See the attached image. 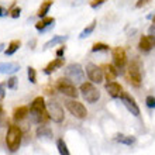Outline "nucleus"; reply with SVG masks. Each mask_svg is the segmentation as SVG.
I'll use <instances>...</instances> for the list:
<instances>
[{
  "mask_svg": "<svg viewBox=\"0 0 155 155\" xmlns=\"http://www.w3.org/2000/svg\"><path fill=\"white\" fill-rule=\"evenodd\" d=\"M52 0H45L44 3L41 4V7L38 8V13L37 16L40 17V18H44V17H47V13L49 12V8H51V6H52Z\"/></svg>",
  "mask_w": 155,
  "mask_h": 155,
  "instance_id": "22",
  "label": "nucleus"
},
{
  "mask_svg": "<svg viewBox=\"0 0 155 155\" xmlns=\"http://www.w3.org/2000/svg\"><path fill=\"white\" fill-rule=\"evenodd\" d=\"M35 133L38 138H52V130L48 126H40Z\"/></svg>",
  "mask_w": 155,
  "mask_h": 155,
  "instance_id": "20",
  "label": "nucleus"
},
{
  "mask_svg": "<svg viewBox=\"0 0 155 155\" xmlns=\"http://www.w3.org/2000/svg\"><path fill=\"white\" fill-rule=\"evenodd\" d=\"M64 54H65V47L58 48V51H57V57L58 58H62V57H64Z\"/></svg>",
  "mask_w": 155,
  "mask_h": 155,
  "instance_id": "33",
  "label": "nucleus"
},
{
  "mask_svg": "<svg viewBox=\"0 0 155 155\" xmlns=\"http://www.w3.org/2000/svg\"><path fill=\"white\" fill-rule=\"evenodd\" d=\"M86 75L89 78V81L92 83H102L103 79H104V75H103V69L102 68H99L97 65H94V64H87L86 65Z\"/></svg>",
  "mask_w": 155,
  "mask_h": 155,
  "instance_id": "9",
  "label": "nucleus"
},
{
  "mask_svg": "<svg viewBox=\"0 0 155 155\" xmlns=\"http://www.w3.org/2000/svg\"><path fill=\"white\" fill-rule=\"evenodd\" d=\"M7 14H8L7 10H6L4 7H2V6H0V17H4V16H7Z\"/></svg>",
  "mask_w": 155,
  "mask_h": 155,
  "instance_id": "35",
  "label": "nucleus"
},
{
  "mask_svg": "<svg viewBox=\"0 0 155 155\" xmlns=\"http://www.w3.org/2000/svg\"><path fill=\"white\" fill-rule=\"evenodd\" d=\"M30 117H31V121L37 123V124H45L51 120L47 111V103L42 96H38L33 100L30 106Z\"/></svg>",
  "mask_w": 155,
  "mask_h": 155,
  "instance_id": "1",
  "label": "nucleus"
},
{
  "mask_svg": "<svg viewBox=\"0 0 155 155\" xmlns=\"http://www.w3.org/2000/svg\"><path fill=\"white\" fill-rule=\"evenodd\" d=\"M55 87H57L58 92H61L62 94H65L66 97L71 99H76L79 92H78L76 86L72 81H69L68 78H59L55 83Z\"/></svg>",
  "mask_w": 155,
  "mask_h": 155,
  "instance_id": "3",
  "label": "nucleus"
},
{
  "mask_svg": "<svg viewBox=\"0 0 155 155\" xmlns=\"http://www.w3.org/2000/svg\"><path fill=\"white\" fill-rule=\"evenodd\" d=\"M121 102H123V104L127 107V110L130 111L133 116H135V117H138L140 116V107H138V104L135 103V99L131 96V94H128V93H123V96H121Z\"/></svg>",
  "mask_w": 155,
  "mask_h": 155,
  "instance_id": "11",
  "label": "nucleus"
},
{
  "mask_svg": "<svg viewBox=\"0 0 155 155\" xmlns=\"http://www.w3.org/2000/svg\"><path fill=\"white\" fill-rule=\"evenodd\" d=\"M47 111H48L49 117L54 123H62L64 118H65V114H64V109L57 100H49L47 103Z\"/></svg>",
  "mask_w": 155,
  "mask_h": 155,
  "instance_id": "7",
  "label": "nucleus"
},
{
  "mask_svg": "<svg viewBox=\"0 0 155 155\" xmlns=\"http://www.w3.org/2000/svg\"><path fill=\"white\" fill-rule=\"evenodd\" d=\"M4 47H6V45H4V44H0V52H2V51H3V49H4Z\"/></svg>",
  "mask_w": 155,
  "mask_h": 155,
  "instance_id": "38",
  "label": "nucleus"
},
{
  "mask_svg": "<svg viewBox=\"0 0 155 155\" xmlns=\"http://www.w3.org/2000/svg\"><path fill=\"white\" fill-rule=\"evenodd\" d=\"M21 138H23V131L18 126H12L8 127L7 134H6V145H7L8 151L16 152L21 145Z\"/></svg>",
  "mask_w": 155,
  "mask_h": 155,
  "instance_id": "2",
  "label": "nucleus"
},
{
  "mask_svg": "<svg viewBox=\"0 0 155 155\" xmlns=\"http://www.w3.org/2000/svg\"><path fill=\"white\" fill-rule=\"evenodd\" d=\"M20 13H21V8L16 7V8H13L12 10V14H10V16H12L13 18H18V17H20Z\"/></svg>",
  "mask_w": 155,
  "mask_h": 155,
  "instance_id": "31",
  "label": "nucleus"
},
{
  "mask_svg": "<svg viewBox=\"0 0 155 155\" xmlns=\"http://www.w3.org/2000/svg\"><path fill=\"white\" fill-rule=\"evenodd\" d=\"M81 94L87 103H96L100 99V92L93 86L92 82H83L81 83Z\"/></svg>",
  "mask_w": 155,
  "mask_h": 155,
  "instance_id": "5",
  "label": "nucleus"
},
{
  "mask_svg": "<svg viewBox=\"0 0 155 155\" xmlns=\"http://www.w3.org/2000/svg\"><path fill=\"white\" fill-rule=\"evenodd\" d=\"M6 83H2V85H0V99H4V89H6Z\"/></svg>",
  "mask_w": 155,
  "mask_h": 155,
  "instance_id": "34",
  "label": "nucleus"
},
{
  "mask_svg": "<svg viewBox=\"0 0 155 155\" xmlns=\"http://www.w3.org/2000/svg\"><path fill=\"white\" fill-rule=\"evenodd\" d=\"M65 76L74 83H83L85 81V69L81 64H69L65 68Z\"/></svg>",
  "mask_w": 155,
  "mask_h": 155,
  "instance_id": "4",
  "label": "nucleus"
},
{
  "mask_svg": "<svg viewBox=\"0 0 155 155\" xmlns=\"http://www.w3.org/2000/svg\"><path fill=\"white\" fill-rule=\"evenodd\" d=\"M20 71V65L16 62H2L0 64V74L3 75H13Z\"/></svg>",
  "mask_w": 155,
  "mask_h": 155,
  "instance_id": "14",
  "label": "nucleus"
},
{
  "mask_svg": "<svg viewBox=\"0 0 155 155\" xmlns=\"http://www.w3.org/2000/svg\"><path fill=\"white\" fill-rule=\"evenodd\" d=\"M145 104H147L150 109H155V97L154 96H147V99H145Z\"/></svg>",
  "mask_w": 155,
  "mask_h": 155,
  "instance_id": "29",
  "label": "nucleus"
},
{
  "mask_svg": "<svg viewBox=\"0 0 155 155\" xmlns=\"http://www.w3.org/2000/svg\"><path fill=\"white\" fill-rule=\"evenodd\" d=\"M20 45H21V42L18 40H13L12 42L7 45V49L4 51V52H6V55H13V54L16 52L17 49L20 48Z\"/></svg>",
  "mask_w": 155,
  "mask_h": 155,
  "instance_id": "23",
  "label": "nucleus"
},
{
  "mask_svg": "<svg viewBox=\"0 0 155 155\" xmlns=\"http://www.w3.org/2000/svg\"><path fill=\"white\" fill-rule=\"evenodd\" d=\"M110 49V47L107 44H103V42H96V44H93V47H92V51L93 52H100V51H109Z\"/></svg>",
  "mask_w": 155,
  "mask_h": 155,
  "instance_id": "26",
  "label": "nucleus"
},
{
  "mask_svg": "<svg viewBox=\"0 0 155 155\" xmlns=\"http://www.w3.org/2000/svg\"><path fill=\"white\" fill-rule=\"evenodd\" d=\"M150 2H151V0H138V2L135 3V7H137V8H141V7H144L145 4L150 3Z\"/></svg>",
  "mask_w": 155,
  "mask_h": 155,
  "instance_id": "32",
  "label": "nucleus"
},
{
  "mask_svg": "<svg viewBox=\"0 0 155 155\" xmlns=\"http://www.w3.org/2000/svg\"><path fill=\"white\" fill-rule=\"evenodd\" d=\"M104 89L107 90V93L110 94L113 99H121L123 93H124V89L120 83H117L116 81H111V82H107L104 85Z\"/></svg>",
  "mask_w": 155,
  "mask_h": 155,
  "instance_id": "12",
  "label": "nucleus"
},
{
  "mask_svg": "<svg viewBox=\"0 0 155 155\" xmlns=\"http://www.w3.org/2000/svg\"><path fill=\"white\" fill-rule=\"evenodd\" d=\"M103 75H104V78H106L107 82H111L114 81L116 78L120 75V72H118V69L116 68L114 65H110V64H106V65H103Z\"/></svg>",
  "mask_w": 155,
  "mask_h": 155,
  "instance_id": "15",
  "label": "nucleus"
},
{
  "mask_svg": "<svg viewBox=\"0 0 155 155\" xmlns=\"http://www.w3.org/2000/svg\"><path fill=\"white\" fill-rule=\"evenodd\" d=\"M28 113H30V107L28 106H20L13 111V118H14L16 121H21V120H24V118L27 117Z\"/></svg>",
  "mask_w": 155,
  "mask_h": 155,
  "instance_id": "16",
  "label": "nucleus"
},
{
  "mask_svg": "<svg viewBox=\"0 0 155 155\" xmlns=\"http://www.w3.org/2000/svg\"><path fill=\"white\" fill-rule=\"evenodd\" d=\"M62 66H64V58H57V59H54L52 62H49L48 65H47V68L44 69V72L47 75H49V74H52L54 71L62 68Z\"/></svg>",
  "mask_w": 155,
  "mask_h": 155,
  "instance_id": "17",
  "label": "nucleus"
},
{
  "mask_svg": "<svg viewBox=\"0 0 155 155\" xmlns=\"http://www.w3.org/2000/svg\"><path fill=\"white\" fill-rule=\"evenodd\" d=\"M66 40H68V37H66V35H55V37L51 38L48 42H45L44 49H48V48H51V47H55V45L61 44V42H65Z\"/></svg>",
  "mask_w": 155,
  "mask_h": 155,
  "instance_id": "21",
  "label": "nucleus"
},
{
  "mask_svg": "<svg viewBox=\"0 0 155 155\" xmlns=\"http://www.w3.org/2000/svg\"><path fill=\"white\" fill-rule=\"evenodd\" d=\"M152 24H155V17H154V20H152Z\"/></svg>",
  "mask_w": 155,
  "mask_h": 155,
  "instance_id": "39",
  "label": "nucleus"
},
{
  "mask_svg": "<svg viewBox=\"0 0 155 155\" xmlns=\"http://www.w3.org/2000/svg\"><path fill=\"white\" fill-rule=\"evenodd\" d=\"M116 141L120 144H124V145H133L135 144L137 138L133 137V135H124V134H117L116 135Z\"/></svg>",
  "mask_w": 155,
  "mask_h": 155,
  "instance_id": "19",
  "label": "nucleus"
},
{
  "mask_svg": "<svg viewBox=\"0 0 155 155\" xmlns=\"http://www.w3.org/2000/svg\"><path fill=\"white\" fill-rule=\"evenodd\" d=\"M128 81L135 87L141 86V64L138 59H134L128 66Z\"/></svg>",
  "mask_w": 155,
  "mask_h": 155,
  "instance_id": "8",
  "label": "nucleus"
},
{
  "mask_svg": "<svg viewBox=\"0 0 155 155\" xmlns=\"http://www.w3.org/2000/svg\"><path fill=\"white\" fill-rule=\"evenodd\" d=\"M104 2H106V0H93V2L90 3V7H92V8H97V7H100Z\"/></svg>",
  "mask_w": 155,
  "mask_h": 155,
  "instance_id": "30",
  "label": "nucleus"
},
{
  "mask_svg": "<svg viewBox=\"0 0 155 155\" xmlns=\"http://www.w3.org/2000/svg\"><path fill=\"white\" fill-rule=\"evenodd\" d=\"M94 27H96V20H93L89 25H87V27H86L85 30H83V31H82L81 35H79V38H86V37H89L90 34L94 31Z\"/></svg>",
  "mask_w": 155,
  "mask_h": 155,
  "instance_id": "25",
  "label": "nucleus"
},
{
  "mask_svg": "<svg viewBox=\"0 0 155 155\" xmlns=\"http://www.w3.org/2000/svg\"><path fill=\"white\" fill-rule=\"evenodd\" d=\"M27 76H28V81L31 82V83H37V74H35V69H34L33 66H28Z\"/></svg>",
  "mask_w": 155,
  "mask_h": 155,
  "instance_id": "27",
  "label": "nucleus"
},
{
  "mask_svg": "<svg viewBox=\"0 0 155 155\" xmlns=\"http://www.w3.org/2000/svg\"><path fill=\"white\" fill-rule=\"evenodd\" d=\"M148 31H150V35L155 37V24H152L151 27H150V30H148Z\"/></svg>",
  "mask_w": 155,
  "mask_h": 155,
  "instance_id": "36",
  "label": "nucleus"
},
{
  "mask_svg": "<svg viewBox=\"0 0 155 155\" xmlns=\"http://www.w3.org/2000/svg\"><path fill=\"white\" fill-rule=\"evenodd\" d=\"M57 148H58L59 155H71L69 154V150H68V147H66V143L62 138H59L57 141Z\"/></svg>",
  "mask_w": 155,
  "mask_h": 155,
  "instance_id": "24",
  "label": "nucleus"
},
{
  "mask_svg": "<svg viewBox=\"0 0 155 155\" xmlns=\"http://www.w3.org/2000/svg\"><path fill=\"white\" fill-rule=\"evenodd\" d=\"M4 117V110H3V107H2V104H0V120Z\"/></svg>",
  "mask_w": 155,
  "mask_h": 155,
  "instance_id": "37",
  "label": "nucleus"
},
{
  "mask_svg": "<svg viewBox=\"0 0 155 155\" xmlns=\"http://www.w3.org/2000/svg\"><path fill=\"white\" fill-rule=\"evenodd\" d=\"M113 62H114V66L118 69V72L121 74L124 66L127 65V54L124 51V48L121 47H116L113 49Z\"/></svg>",
  "mask_w": 155,
  "mask_h": 155,
  "instance_id": "10",
  "label": "nucleus"
},
{
  "mask_svg": "<svg viewBox=\"0 0 155 155\" xmlns=\"http://www.w3.org/2000/svg\"><path fill=\"white\" fill-rule=\"evenodd\" d=\"M17 82H18V79H17L16 76L8 78L7 82H6V85H7V89H16V87H17Z\"/></svg>",
  "mask_w": 155,
  "mask_h": 155,
  "instance_id": "28",
  "label": "nucleus"
},
{
  "mask_svg": "<svg viewBox=\"0 0 155 155\" xmlns=\"http://www.w3.org/2000/svg\"><path fill=\"white\" fill-rule=\"evenodd\" d=\"M154 47H155V37H152V35H143L140 38V42H138L140 51L150 52Z\"/></svg>",
  "mask_w": 155,
  "mask_h": 155,
  "instance_id": "13",
  "label": "nucleus"
},
{
  "mask_svg": "<svg viewBox=\"0 0 155 155\" xmlns=\"http://www.w3.org/2000/svg\"><path fill=\"white\" fill-rule=\"evenodd\" d=\"M54 23H55V18H54V17H44L40 23L35 24V28H37L38 31H44L47 27H51V25L54 27Z\"/></svg>",
  "mask_w": 155,
  "mask_h": 155,
  "instance_id": "18",
  "label": "nucleus"
},
{
  "mask_svg": "<svg viewBox=\"0 0 155 155\" xmlns=\"http://www.w3.org/2000/svg\"><path fill=\"white\" fill-rule=\"evenodd\" d=\"M65 107L68 109L71 114L74 116V117L79 118V120H85L87 117V110H86V107L82 104L81 102H78V100H66L65 102Z\"/></svg>",
  "mask_w": 155,
  "mask_h": 155,
  "instance_id": "6",
  "label": "nucleus"
}]
</instances>
